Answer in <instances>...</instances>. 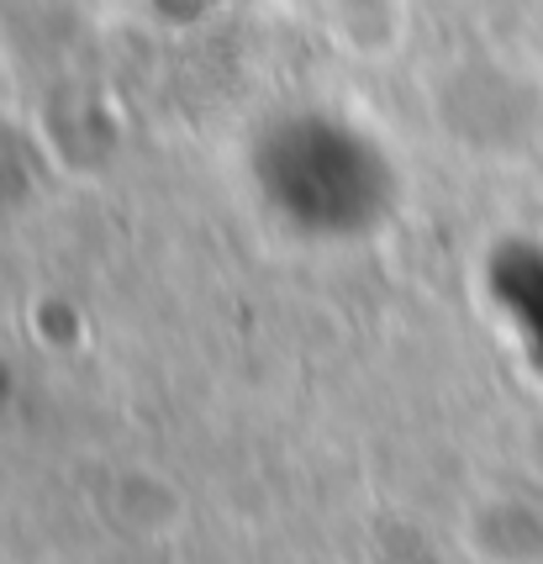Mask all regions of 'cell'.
Instances as JSON below:
<instances>
[{
	"instance_id": "obj_1",
	"label": "cell",
	"mask_w": 543,
	"mask_h": 564,
	"mask_svg": "<svg viewBox=\"0 0 543 564\" xmlns=\"http://www.w3.org/2000/svg\"><path fill=\"white\" fill-rule=\"evenodd\" d=\"M253 191L280 227L312 243H354L395 217L391 153L338 111H285L248 153Z\"/></svg>"
},
{
	"instance_id": "obj_2",
	"label": "cell",
	"mask_w": 543,
	"mask_h": 564,
	"mask_svg": "<svg viewBox=\"0 0 543 564\" xmlns=\"http://www.w3.org/2000/svg\"><path fill=\"white\" fill-rule=\"evenodd\" d=\"M486 295L507 333L518 338L522 359L543 375V243L512 238L486 259Z\"/></svg>"
},
{
	"instance_id": "obj_3",
	"label": "cell",
	"mask_w": 543,
	"mask_h": 564,
	"mask_svg": "<svg viewBox=\"0 0 543 564\" xmlns=\"http://www.w3.org/2000/svg\"><path fill=\"white\" fill-rule=\"evenodd\" d=\"M0 401H6V375H0Z\"/></svg>"
}]
</instances>
